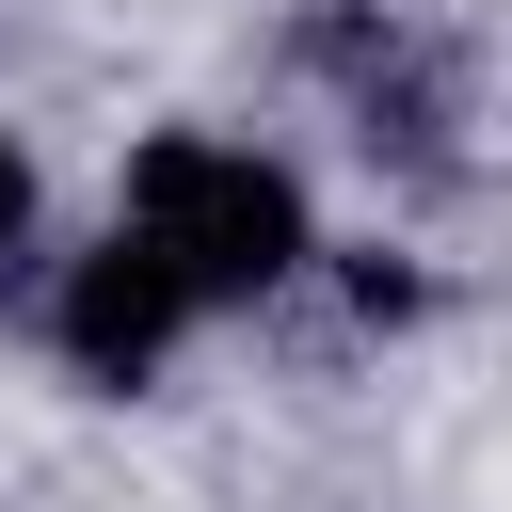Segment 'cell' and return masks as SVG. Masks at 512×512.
Masks as SVG:
<instances>
[{
	"label": "cell",
	"instance_id": "6da1fadb",
	"mask_svg": "<svg viewBox=\"0 0 512 512\" xmlns=\"http://www.w3.org/2000/svg\"><path fill=\"white\" fill-rule=\"evenodd\" d=\"M112 240L192 304V336L320 272V208H304V176H288L272 144H240V128H160V144H128Z\"/></svg>",
	"mask_w": 512,
	"mask_h": 512
},
{
	"label": "cell",
	"instance_id": "7a4b0ae2",
	"mask_svg": "<svg viewBox=\"0 0 512 512\" xmlns=\"http://www.w3.org/2000/svg\"><path fill=\"white\" fill-rule=\"evenodd\" d=\"M320 80L352 96V144H368V160H400V176H464V128H480V64H464L432 16H400V0L336 16V32H320Z\"/></svg>",
	"mask_w": 512,
	"mask_h": 512
},
{
	"label": "cell",
	"instance_id": "3957f363",
	"mask_svg": "<svg viewBox=\"0 0 512 512\" xmlns=\"http://www.w3.org/2000/svg\"><path fill=\"white\" fill-rule=\"evenodd\" d=\"M48 352H64L80 384H112V400H128V384H160V368L192 352V304H176V288H160V272L96 224V240L48 272Z\"/></svg>",
	"mask_w": 512,
	"mask_h": 512
},
{
	"label": "cell",
	"instance_id": "277c9868",
	"mask_svg": "<svg viewBox=\"0 0 512 512\" xmlns=\"http://www.w3.org/2000/svg\"><path fill=\"white\" fill-rule=\"evenodd\" d=\"M32 256V160H16V128H0V272Z\"/></svg>",
	"mask_w": 512,
	"mask_h": 512
}]
</instances>
